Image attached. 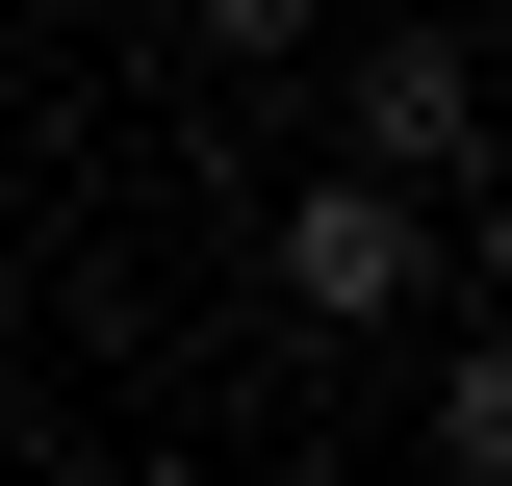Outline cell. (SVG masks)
<instances>
[{"mask_svg": "<svg viewBox=\"0 0 512 486\" xmlns=\"http://www.w3.org/2000/svg\"><path fill=\"white\" fill-rule=\"evenodd\" d=\"M333 180H384L410 231H436V205L487 180V52H461V26H384V52H359V154H333Z\"/></svg>", "mask_w": 512, "mask_h": 486, "instance_id": "1", "label": "cell"}, {"mask_svg": "<svg viewBox=\"0 0 512 486\" xmlns=\"http://www.w3.org/2000/svg\"><path fill=\"white\" fill-rule=\"evenodd\" d=\"M282 307H308V333H410V307H436V231L384 180H308L282 205Z\"/></svg>", "mask_w": 512, "mask_h": 486, "instance_id": "2", "label": "cell"}, {"mask_svg": "<svg viewBox=\"0 0 512 486\" xmlns=\"http://www.w3.org/2000/svg\"><path fill=\"white\" fill-rule=\"evenodd\" d=\"M436 461H461V486L512 461V359H487V333H436Z\"/></svg>", "mask_w": 512, "mask_h": 486, "instance_id": "3", "label": "cell"}, {"mask_svg": "<svg viewBox=\"0 0 512 486\" xmlns=\"http://www.w3.org/2000/svg\"><path fill=\"white\" fill-rule=\"evenodd\" d=\"M333 0H180V52H308Z\"/></svg>", "mask_w": 512, "mask_h": 486, "instance_id": "4", "label": "cell"}]
</instances>
